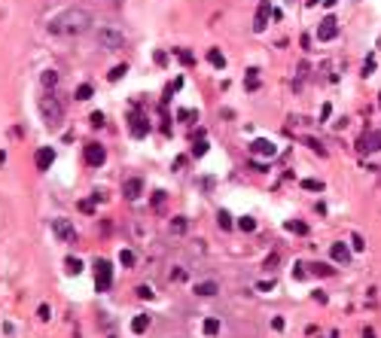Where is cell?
I'll list each match as a JSON object with an SVG mask.
<instances>
[{
  "mask_svg": "<svg viewBox=\"0 0 381 338\" xmlns=\"http://www.w3.org/2000/svg\"><path fill=\"white\" fill-rule=\"evenodd\" d=\"M88 28H92V15H88L85 9H64L49 25V31L58 34V37H80V34H85Z\"/></svg>",
  "mask_w": 381,
  "mask_h": 338,
  "instance_id": "1",
  "label": "cell"
},
{
  "mask_svg": "<svg viewBox=\"0 0 381 338\" xmlns=\"http://www.w3.org/2000/svg\"><path fill=\"white\" fill-rule=\"evenodd\" d=\"M40 116L49 128H55L64 122V101L55 95V92H43L40 95Z\"/></svg>",
  "mask_w": 381,
  "mask_h": 338,
  "instance_id": "2",
  "label": "cell"
},
{
  "mask_svg": "<svg viewBox=\"0 0 381 338\" xmlns=\"http://www.w3.org/2000/svg\"><path fill=\"white\" fill-rule=\"evenodd\" d=\"M113 287V265L107 259H98L95 262V290L98 293H107Z\"/></svg>",
  "mask_w": 381,
  "mask_h": 338,
  "instance_id": "3",
  "label": "cell"
},
{
  "mask_svg": "<svg viewBox=\"0 0 381 338\" xmlns=\"http://www.w3.org/2000/svg\"><path fill=\"white\" fill-rule=\"evenodd\" d=\"M381 150V131H363L357 137V152L360 155H369V152H378Z\"/></svg>",
  "mask_w": 381,
  "mask_h": 338,
  "instance_id": "4",
  "label": "cell"
},
{
  "mask_svg": "<svg viewBox=\"0 0 381 338\" xmlns=\"http://www.w3.org/2000/svg\"><path fill=\"white\" fill-rule=\"evenodd\" d=\"M98 43L104 49H122L125 46V37H122L119 31H113V28H101L98 31Z\"/></svg>",
  "mask_w": 381,
  "mask_h": 338,
  "instance_id": "5",
  "label": "cell"
},
{
  "mask_svg": "<svg viewBox=\"0 0 381 338\" xmlns=\"http://www.w3.org/2000/svg\"><path fill=\"white\" fill-rule=\"evenodd\" d=\"M268 19H271V6H268V0H259V9H256V19H253V31H265L268 28Z\"/></svg>",
  "mask_w": 381,
  "mask_h": 338,
  "instance_id": "6",
  "label": "cell"
},
{
  "mask_svg": "<svg viewBox=\"0 0 381 338\" xmlns=\"http://www.w3.org/2000/svg\"><path fill=\"white\" fill-rule=\"evenodd\" d=\"M52 228H55V235H58L61 241H67V244H74V241H77V228L70 225L67 220H55V223H52Z\"/></svg>",
  "mask_w": 381,
  "mask_h": 338,
  "instance_id": "7",
  "label": "cell"
},
{
  "mask_svg": "<svg viewBox=\"0 0 381 338\" xmlns=\"http://www.w3.org/2000/svg\"><path fill=\"white\" fill-rule=\"evenodd\" d=\"M104 158H107V152H104L101 144H88V147H85V162L92 165V168H101Z\"/></svg>",
  "mask_w": 381,
  "mask_h": 338,
  "instance_id": "8",
  "label": "cell"
},
{
  "mask_svg": "<svg viewBox=\"0 0 381 338\" xmlns=\"http://www.w3.org/2000/svg\"><path fill=\"white\" fill-rule=\"evenodd\" d=\"M122 192H125V198H128V201H134L137 195L143 192V180H140V177H128V180L122 183Z\"/></svg>",
  "mask_w": 381,
  "mask_h": 338,
  "instance_id": "9",
  "label": "cell"
},
{
  "mask_svg": "<svg viewBox=\"0 0 381 338\" xmlns=\"http://www.w3.org/2000/svg\"><path fill=\"white\" fill-rule=\"evenodd\" d=\"M336 34H339V22L333 19V15H330V19H323V22H320V28H317V37H320V40H333Z\"/></svg>",
  "mask_w": 381,
  "mask_h": 338,
  "instance_id": "10",
  "label": "cell"
},
{
  "mask_svg": "<svg viewBox=\"0 0 381 338\" xmlns=\"http://www.w3.org/2000/svg\"><path fill=\"white\" fill-rule=\"evenodd\" d=\"M330 256H333V262H339V265H348L351 262V250L344 244H333L330 247Z\"/></svg>",
  "mask_w": 381,
  "mask_h": 338,
  "instance_id": "11",
  "label": "cell"
},
{
  "mask_svg": "<svg viewBox=\"0 0 381 338\" xmlns=\"http://www.w3.org/2000/svg\"><path fill=\"white\" fill-rule=\"evenodd\" d=\"M52 162H55V150H52V147H43V150L37 152V168H40V171H49Z\"/></svg>",
  "mask_w": 381,
  "mask_h": 338,
  "instance_id": "12",
  "label": "cell"
},
{
  "mask_svg": "<svg viewBox=\"0 0 381 338\" xmlns=\"http://www.w3.org/2000/svg\"><path fill=\"white\" fill-rule=\"evenodd\" d=\"M131 134L134 137H147L150 134V122L143 116H131Z\"/></svg>",
  "mask_w": 381,
  "mask_h": 338,
  "instance_id": "13",
  "label": "cell"
},
{
  "mask_svg": "<svg viewBox=\"0 0 381 338\" xmlns=\"http://www.w3.org/2000/svg\"><path fill=\"white\" fill-rule=\"evenodd\" d=\"M250 150L256 152V155L262 152V155H268V158H271V155L278 152V150H275V144H271V140H253V144H250Z\"/></svg>",
  "mask_w": 381,
  "mask_h": 338,
  "instance_id": "14",
  "label": "cell"
},
{
  "mask_svg": "<svg viewBox=\"0 0 381 338\" xmlns=\"http://www.w3.org/2000/svg\"><path fill=\"white\" fill-rule=\"evenodd\" d=\"M244 88H247V92H256V88H259V70H256V67H250V70H247V76H244Z\"/></svg>",
  "mask_w": 381,
  "mask_h": 338,
  "instance_id": "15",
  "label": "cell"
},
{
  "mask_svg": "<svg viewBox=\"0 0 381 338\" xmlns=\"http://www.w3.org/2000/svg\"><path fill=\"white\" fill-rule=\"evenodd\" d=\"M147 326H150V314H137V317L131 320V332H134V335L147 332Z\"/></svg>",
  "mask_w": 381,
  "mask_h": 338,
  "instance_id": "16",
  "label": "cell"
},
{
  "mask_svg": "<svg viewBox=\"0 0 381 338\" xmlns=\"http://www.w3.org/2000/svg\"><path fill=\"white\" fill-rule=\"evenodd\" d=\"M284 228H287V232H293V235H308V225L299 223V220H284Z\"/></svg>",
  "mask_w": 381,
  "mask_h": 338,
  "instance_id": "17",
  "label": "cell"
},
{
  "mask_svg": "<svg viewBox=\"0 0 381 338\" xmlns=\"http://www.w3.org/2000/svg\"><path fill=\"white\" fill-rule=\"evenodd\" d=\"M208 61H211L216 70H223V67H226V58H223V52H220V49H208Z\"/></svg>",
  "mask_w": 381,
  "mask_h": 338,
  "instance_id": "18",
  "label": "cell"
},
{
  "mask_svg": "<svg viewBox=\"0 0 381 338\" xmlns=\"http://www.w3.org/2000/svg\"><path fill=\"white\" fill-rule=\"evenodd\" d=\"M40 82H43V88H46V92H52V88L58 85V74H55V70H46V74L40 76Z\"/></svg>",
  "mask_w": 381,
  "mask_h": 338,
  "instance_id": "19",
  "label": "cell"
},
{
  "mask_svg": "<svg viewBox=\"0 0 381 338\" xmlns=\"http://www.w3.org/2000/svg\"><path fill=\"white\" fill-rule=\"evenodd\" d=\"M195 293L205 296V299H208V296H216V283H213V280H205V283H198V287H195Z\"/></svg>",
  "mask_w": 381,
  "mask_h": 338,
  "instance_id": "20",
  "label": "cell"
},
{
  "mask_svg": "<svg viewBox=\"0 0 381 338\" xmlns=\"http://www.w3.org/2000/svg\"><path fill=\"white\" fill-rule=\"evenodd\" d=\"M125 74H128V64H116V67L110 70V74H107V79H110V82H119Z\"/></svg>",
  "mask_w": 381,
  "mask_h": 338,
  "instance_id": "21",
  "label": "cell"
},
{
  "mask_svg": "<svg viewBox=\"0 0 381 338\" xmlns=\"http://www.w3.org/2000/svg\"><path fill=\"white\" fill-rule=\"evenodd\" d=\"M208 150H211V144H208L205 137H202V140H195V144H192V155H195V158H202V155H208Z\"/></svg>",
  "mask_w": 381,
  "mask_h": 338,
  "instance_id": "22",
  "label": "cell"
},
{
  "mask_svg": "<svg viewBox=\"0 0 381 338\" xmlns=\"http://www.w3.org/2000/svg\"><path fill=\"white\" fill-rule=\"evenodd\" d=\"M216 223H220V228H226V232L235 225V220H232V213H229V210H220V213H216Z\"/></svg>",
  "mask_w": 381,
  "mask_h": 338,
  "instance_id": "23",
  "label": "cell"
},
{
  "mask_svg": "<svg viewBox=\"0 0 381 338\" xmlns=\"http://www.w3.org/2000/svg\"><path fill=\"white\" fill-rule=\"evenodd\" d=\"M64 268H67V274H80V271H83V262H80L77 256H67V262H64Z\"/></svg>",
  "mask_w": 381,
  "mask_h": 338,
  "instance_id": "24",
  "label": "cell"
},
{
  "mask_svg": "<svg viewBox=\"0 0 381 338\" xmlns=\"http://www.w3.org/2000/svg\"><path fill=\"white\" fill-rule=\"evenodd\" d=\"M195 119H198L195 110H180V113H177V122H183V125H192Z\"/></svg>",
  "mask_w": 381,
  "mask_h": 338,
  "instance_id": "25",
  "label": "cell"
},
{
  "mask_svg": "<svg viewBox=\"0 0 381 338\" xmlns=\"http://www.w3.org/2000/svg\"><path fill=\"white\" fill-rule=\"evenodd\" d=\"M186 225H189V223H186V217H174V220H171V232L183 235V232H186Z\"/></svg>",
  "mask_w": 381,
  "mask_h": 338,
  "instance_id": "26",
  "label": "cell"
},
{
  "mask_svg": "<svg viewBox=\"0 0 381 338\" xmlns=\"http://www.w3.org/2000/svg\"><path fill=\"white\" fill-rule=\"evenodd\" d=\"M311 271H314L317 277H330L336 268H330V265H323V262H314V265H311Z\"/></svg>",
  "mask_w": 381,
  "mask_h": 338,
  "instance_id": "27",
  "label": "cell"
},
{
  "mask_svg": "<svg viewBox=\"0 0 381 338\" xmlns=\"http://www.w3.org/2000/svg\"><path fill=\"white\" fill-rule=\"evenodd\" d=\"M238 228H241V232H256V220H253V217H241Z\"/></svg>",
  "mask_w": 381,
  "mask_h": 338,
  "instance_id": "28",
  "label": "cell"
},
{
  "mask_svg": "<svg viewBox=\"0 0 381 338\" xmlns=\"http://www.w3.org/2000/svg\"><path fill=\"white\" fill-rule=\"evenodd\" d=\"M305 144H308V147H311V150H314V152H317L320 158H326V147L320 144V140H314V137H305Z\"/></svg>",
  "mask_w": 381,
  "mask_h": 338,
  "instance_id": "29",
  "label": "cell"
},
{
  "mask_svg": "<svg viewBox=\"0 0 381 338\" xmlns=\"http://www.w3.org/2000/svg\"><path fill=\"white\" fill-rule=\"evenodd\" d=\"M88 98H92V85L83 82V85L77 88V101H88Z\"/></svg>",
  "mask_w": 381,
  "mask_h": 338,
  "instance_id": "30",
  "label": "cell"
},
{
  "mask_svg": "<svg viewBox=\"0 0 381 338\" xmlns=\"http://www.w3.org/2000/svg\"><path fill=\"white\" fill-rule=\"evenodd\" d=\"M302 186L311 189V192H323V183H320V180H302Z\"/></svg>",
  "mask_w": 381,
  "mask_h": 338,
  "instance_id": "31",
  "label": "cell"
},
{
  "mask_svg": "<svg viewBox=\"0 0 381 338\" xmlns=\"http://www.w3.org/2000/svg\"><path fill=\"white\" fill-rule=\"evenodd\" d=\"M119 262H122V265H134V253H131V250H122V253H119Z\"/></svg>",
  "mask_w": 381,
  "mask_h": 338,
  "instance_id": "32",
  "label": "cell"
},
{
  "mask_svg": "<svg viewBox=\"0 0 381 338\" xmlns=\"http://www.w3.org/2000/svg\"><path fill=\"white\" fill-rule=\"evenodd\" d=\"M177 58L183 61V64H192V52H186V49H177Z\"/></svg>",
  "mask_w": 381,
  "mask_h": 338,
  "instance_id": "33",
  "label": "cell"
},
{
  "mask_svg": "<svg viewBox=\"0 0 381 338\" xmlns=\"http://www.w3.org/2000/svg\"><path fill=\"white\" fill-rule=\"evenodd\" d=\"M372 70H375V58L369 55V58H366V64H363V76H369Z\"/></svg>",
  "mask_w": 381,
  "mask_h": 338,
  "instance_id": "34",
  "label": "cell"
},
{
  "mask_svg": "<svg viewBox=\"0 0 381 338\" xmlns=\"http://www.w3.org/2000/svg\"><path fill=\"white\" fill-rule=\"evenodd\" d=\"M137 296H140V299H147V301H150V299H153V290H150V287H147V283H143V287H137Z\"/></svg>",
  "mask_w": 381,
  "mask_h": 338,
  "instance_id": "35",
  "label": "cell"
},
{
  "mask_svg": "<svg viewBox=\"0 0 381 338\" xmlns=\"http://www.w3.org/2000/svg\"><path fill=\"white\" fill-rule=\"evenodd\" d=\"M351 244H354V250H357V253H360V250H366V241H363L360 235H354V241H351Z\"/></svg>",
  "mask_w": 381,
  "mask_h": 338,
  "instance_id": "36",
  "label": "cell"
},
{
  "mask_svg": "<svg viewBox=\"0 0 381 338\" xmlns=\"http://www.w3.org/2000/svg\"><path fill=\"white\" fill-rule=\"evenodd\" d=\"M216 329H220V323H216V320H208V323H205V332H208V335H213Z\"/></svg>",
  "mask_w": 381,
  "mask_h": 338,
  "instance_id": "37",
  "label": "cell"
},
{
  "mask_svg": "<svg viewBox=\"0 0 381 338\" xmlns=\"http://www.w3.org/2000/svg\"><path fill=\"white\" fill-rule=\"evenodd\" d=\"M92 125H95V128L104 125V113H92Z\"/></svg>",
  "mask_w": 381,
  "mask_h": 338,
  "instance_id": "38",
  "label": "cell"
},
{
  "mask_svg": "<svg viewBox=\"0 0 381 338\" xmlns=\"http://www.w3.org/2000/svg\"><path fill=\"white\" fill-rule=\"evenodd\" d=\"M80 210H83V213H92V210H95V201H80Z\"/></svg>",
  "mask_w": 381,
  "mask_h": 338,
  "instance_id": "39",
  "label": "cell"
},
{
  "mask_svg": "<svg viewBox=\"0 0 381 338\" xmlns=\"http://www.w3.org/2000/svg\"><path fill=\"white\" fill-rule=\"evenodd\" d=\"M293 277H296V280H302V277H305V265H302V262H296V271H293Z\"/></svg>",
  "mask_w": 381,
  "mask_h": 338,
  "instance_id": "40",
  "label": "cell"
},
{
  "mask_svg": "<svg viewBox=\"0 0 381 338\" xmlns=\"http://www.w3.org/2000/svg\"><path fill=\"white\" fill-rule=\"evenodd\" d=\"M271 329L281 332V329H284V317H271Z\"/></svg>",
  "mask_w": 381,
  "mask_h": 338,
  "instance_id": "41",
  "label": "cell"
},
{
  "mask_svg": "<svg viewBox=\"0 0 381 338\" xmlns=\"http://www.w3.org/2000/svg\"><path fill=\"white\" fill-rule=\"evenodd\" d=\"M37 317H40V320H49V305H40V311H37Z\"/></svg>",
  "mask_w": 381,
  "mask_h": 338,
  "instance_id": "42",
  "label": "cell"
},
{
  "mask_svg": "<svg viewBox=\"0 0 381 338\" xmlns=\"http://www.w3.org/2000/svg\"><path fill=\"white\" fill-rule=\"evenodd\" d=\"M153 204L159 207V204H165V192H156V198H153Z\"/></svg>",
  "mask_w": 381,
  "mask_h": 338,
  "instance_id": "43",
  "label": "cell"
},
{
  "mask_svg": "<svg viewBox=\"0 0 381 338\" xmlns=\"http://www.w3.org/2000/svg\"><path fill=\"white\" fill-rule=\"evenodd\" d=\"M363 338H375V332L372 329H363Z\"/></svg>",
  "mask_w": 381,
  "mask_h": 338,
  "instance_id": "44",
  "label": "cell"
},
{
  "mask_svg": "<svg viewBox=\"0 0 381 338\" xmlns=\"http://www.w3.org/2000/svg\"><path fill=\"white\" fill-rule=\"evenodd\" d=\"M317 3H323V0H308V6H317Z\"/></svg>",
  "mask_w": 381,
  "mask_h": 338,
  "instance_id": "45",
  "label": "cell"
},
{
  "mask_svg": "<svg viewBox=\"0 0 381 338\" xmlns=\"http://www.w3.org/2000/svg\"><path fill=\"white\" fill-rule=\"evenodd\" d=\"M323 3H326V6H333V3H336V0H323Z\"/></svg>",
  "mask_w": 381,
  "mask_h": 338,
  "instance_id": "46",
  "label": "cell"
},
{
  "mask_svg": "<svg viewBox=\"0 0 381 338\" xmlns=\"http://www.w3.org/2000/svg\"><path fill=\"white\" fill-rule=\"evenodd\" d=\"M378 49H381V40H378Z\"/></svg>",
  "mask_w": 381,
  "mask_h": 338,
  "instance_id": "47",
  "label": "cell"
}]
</instances>
